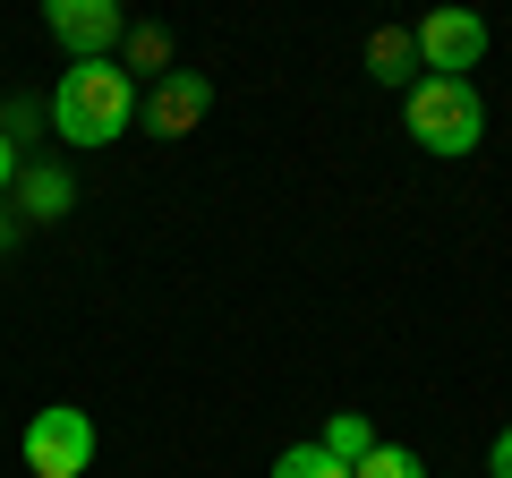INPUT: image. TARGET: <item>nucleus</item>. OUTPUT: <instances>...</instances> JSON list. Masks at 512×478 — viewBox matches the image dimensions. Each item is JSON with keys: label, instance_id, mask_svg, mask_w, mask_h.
Here are the masks:
<instances>
[{"label": "nucleus", "instance_id": "obj_1", "mask_svg": "<svg viewBox=\"0 0 512 478\" xmlns=\"http://www.w3.org/2000/svg\"><path fill=\"white\" fill-rule=\"evenodd\" d=\"M137 120V77L120 60H69L52 86V129L69 146H111V137Z\"/></svg>", "mask_w": 512, "mask_h": 478}, {"label": "nucleus", "instance_id": "obj_2", "mask_svg": "<svg viewBox=\"0 0 512 478\" xmlns=\"http://www.w3.org/2000/svg\"><path fill=\"white\" fill-rule=\"evenodd\" d=\"M402 129L419 137L436 163H461V154H478V137H487V103H478L470 77H419V86L402 94Z\"/></svg>", "mask_w": 512, "mask_h": 478}, {"label": "nucleus", "instance_id": "obj_3", "mask_svg": "<svg viewBox=\"0 0 512 478\" xmlns=\"http://www.w3.org/2000/svg\"><path fill=\"white\" fill-rule=\"evenodd\" d=\"M18 453H26V470H35V478H86L94 470V419H86V410H69V402H52V410L26 419Z\"/></svg>", "mask_w": 512, "mask_h": 478}, {"label": "nucleus", "instance_id": "obj_4", "mask_svg": "<svg viewBox=\"0 0 512 478\" xmlns=\"http://www.w3.org/2000/svg\"><path fill=\"white\" fill-rule=\"evenodd\" d=\"M410 35H419V69L427 77H470L478 60H487V18H470V9H427Z\"/></svg>", "mask_w": 512, "mask_h": 478}, {"label": "nucleus", "instance_id": "obj_5", "mask_svg": "<svg viewBox=\"0 0 512 478\" xmlns=\"http://www.w3.org/2000/svg\"><path fill=\"white\" fill-rule=\"evenodd\" d=\"M43 26L52 43H69V60H111L120 52V0H43Z\"/></svg>", "mask_w": 512, "mask_h": 478}, {"label": "nucleus", "instance_id": "obj_6", "mask_svg": "<svg viewBox=\"0 0 512 478\" xmlns=\"http://www.w3.org/2000/svg\"><path fill=\"white\" fill-rule=\"evenodd\" d=\"M205 111H214V86H205L197 69H171L163 86H154L146 103H137V120H146L154 137H188V129L205 120Z\"/></svg>", "mask_w": 512, "mask_h": 478}, {"label": "nucleus", "instance_id": "obj_7", "mask_svg": "<svg viewBox=\"0 0 512 478\" xmlns=\"http://www.w3.org/2000/svg\"><path fill=\"white\" fill-rule=\"evenodd\" d=\"M367 77H376V86H419V35H410V26H376V35H367Z\"/></svg>", "mask_w": 512, "mask_h": 478}, {"label": "nucleus", "instance_id": "obj_8", "mask_svg": "<svg viewBox=\"0 0 512 478\" xmlns=\"http://www.w3.org/2000/svg\"><path fill=\"white\" fill-rule=\"evenodd\" d=\"M69 205H77V180H69V171H52V163H26V171H18V214H26V222H60Z\"/></svg>", "mask_w": 512, "mask_h": 478}, {"label": "nucleus", "instance_id": "obj_9", "mask_svg": "<svg viewBox=\"0 0 512 478\" xmlns=\"http://www.w3.org/2000/svg\"><path fill=\"white\" fill-rule=\"evenodd\" d=\"M120 69L163 86V77L180 69V60H171V26H154V18H146V26H128V35H120Z\"/></svg>", "mask_w": 512, "mask_h": 478}, {"label": "nucleus", "instance_id": "obj_10", "mask_svg": "<svg viewBox=\"0 0 512 478\" xmlns=\"http://www.w3.org/2000/svg\"><path fill=\"white\" fill-rule=\"evenodd\" d=\"M316 444H325V453L342 461V470H359V461L376 453V427H367L359 410H333V419H325V436H316Z\"/></svg>", "mask_w": 512, "mask_h": 478}, {"label": "nucleus", "instance_id": "obj_11", "mask_svg": "<svg viewBox=\"0 0 512 478\" xmlns=\"http://www.w3.org/2000/svg\"><path fill=\"white\" fill-rule=\"evenodd\" d=\"M350 478H427V461L410 453V444H376V453H367Z\"/></svg>", "mask_w": 512, "mask_h": 478}, {"label": "nucleus", "instance_id": "obj_12", "mask_svg": "<svg viewBox=\"0 0 512 478\" xmlns=\"http://www.w3.org/2000/svg\"><path fill=\"white\" fill-rule=\"evenodd\" d=\"M274 478H350V470L325 453V444H291V453L274 461Z\"/></svg>", "mask_w": 512, "mask_h": 478}, {"label": "nucleus", "instance_id": "obj_13", "mask_svg": "<svg viewBox=\"0 0 512 478\" xmlns=\"http://www.w3.org/2000/svg\"><path fill=\"white\" fill-rule=\"evenodd\" d=\"M18 171H26V163H18V137L0 129V197H9V188H18Z\"/></svg>", "mask_w": 512, "mask_h": 478}, {"label": "nucleus", "instance_id": "obj_14", "mask_svg": "<svg viewBox=\"0 0 512 478\" xmlns=\"http://www.w3.org/2000/svg\"><path fill=\"white\" fill-rule=\"evenodd\" d=\"M487 478H512V427H504V436L487 444Z\"/></svg>", "mask_w": 512, "mask_h": 478}, {"label": "nucleus", "instance_id": "obj_15", "mask_svg": "<svg viewBox=\"0 0 512 478\" xmlns=\"http://www.w3.org/2000/svg\"><path fill=\"white\" fill-rule=\"evenodd\" d=\"M9 239H18V222H9V214H0V248H9Z\"/></svg>", "mask_w": 512, "mask_h": 478}]
</instances>
